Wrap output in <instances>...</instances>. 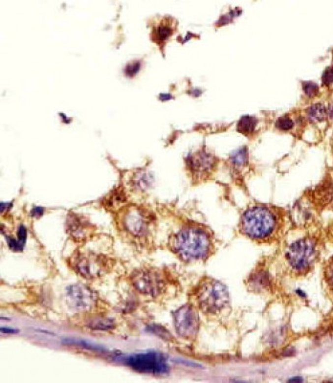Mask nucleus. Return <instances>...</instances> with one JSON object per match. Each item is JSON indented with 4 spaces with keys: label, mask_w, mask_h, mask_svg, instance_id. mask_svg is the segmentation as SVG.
<instances>
[{
    "label": "nucleus",
    "mask_w": 333,
    "mask_h": 383,
    "mask_svg": "<svg viewBox=\"0 0 333 383\" xmlns=\"http://www.w3.org/2000/svg\"><path fill=\"white\" fill-rule=\"evenodd\" d=\"M238 228L242 236L255 243L272 244L281 239L284 214L275 206L252 204L242 214Z\"/></svg>",
    "instance_id": "obj_1"
},
{
    "label": "nucleus",
    "mask_w": 333,
    "mask_h": 383,
    "mask_svg": "<svg viewBox=\"0 0 333 383\" xmlns=\"http://www.w3.org/2000/svg\"><path fill=\"white\" fill-rule=\"evenodd\" d=\"M170 250L185 262L205 261L214 251L209 230L197 223H187L173 234L168 242Z\"/></svg>",
    "instance_id": "obj_2"
},
{
    "label": "nucleus",
    "mask_w": 333,
    "mask_h": 383,
    "mask_svg": "<svg viewBox=\"0 0 333 383\" xmlns=\"http://www.w3.org/2000/svg\"><path fill=\"white\" fill-rule=\"evenodd\" d=\"M321 244L318 238L307 236L289 244L283 254L287 270L294 276H305L320 259Z\"/></svg>",
    "instance_id": "obj_3"
},
{
    "label": "nucleus",
    "mask_w": 333,
    "mask_h": 383,
    "mask_svg": "<svg viewBox=\"0 0 333 383\" xmlns=\"http://www.w3.org/2000/svg\"><path fill=\"white\" fill-rule=\"evenodd\" d=\"M193 295L195 307L205 315L219 316L227 313L231 307L227 287L216 279H201L195 287Z\"/></svg>",
    "instance_id": "obj_4"
},
{
    "label": "nucleus",
    "mask_w": 333,
    "mask_h": 383,
    "mask_svg": "<svg viewBox=\"0 0 333 383\" xmlns=\"http://www.w3.org/2000/svg\"><path fill=\"white\" fill-rule=\"evenodd\" d=\"M131 281L137 291L153 298L162 295L166 291L168 284L164 272L154 267L135 270L131 275Z\"/></svg>",
    "instance_id": "obj_5"
},
{
    "label": "nucleus",
    "mask_w": 333,
    "mask_h": 383,
    "mask_svg": "<svg viewBox=\"0 0 333 383\" xmlns=\"http://www.w3.org/2000/svg\"><path fill=\"white\" fill-rule=\"evenodd\" d=\"M70 261L75 271L88 280L101 277L109 268V260L106 257L90 251L76 252Z\"/></svg>",
    "instance_id": "obj_6"
},
{
    "label": "nucleus",
    "mask_w": 333,
    "mask_h": 383,
    "mask_svg": "<svg viewBox=\"0 0 333 383\" xmlns=\"http://www.w3.org/2000/svg\"><path fill=\"white\" fill-rule=\"evenodd\" d=\"M174 325L178 336L193 341L199 331L200 320L197 308L193 304H186L174 313Z\"/></svg>",
    "instance_id": "obj_7"
},
{
    "label": "nucleus",
    "mask_w": 333,
    "mask_h": 383,
    "mask_svg": "<svg viewBox=\"0 0 333 383\" xmlns=\"http://www.w3.org/2000/svg\"><path fill=\"white\" fill-rule=\"evenodd\" d=\"M125 364L131 369L145 374L163 375L169 371L167 358L157 351L139 352L125 358Z\"/></svg>",
    "instance_id": "obj_8"
},
{
    "label": "nucleus",
    "mask_w": 333,
    "mask_h": 383,
    "mask_svg": "<svg viewBox=\"0 0 333 383\" xmlns=\"http://www.w3.org/2000/svg\"><path fill=\"white\" fill-rule=\"evenodd\" d=\"M186 165L193 181L200 182L213 174L217 165V159L209 152L200 150L189 155L186 158Z\"/></svg>",
    "instance_id": "obj_9"
},
{
    "label": "nucleus",
    "mask_w": 333,
    "mask_h": 383,
    "mask_svg": "<svg viewBox=\"0 0 333 383\" xmlns=\"http://www.w3.org/2000/svg\"><path fill=\"white\" fill-rule=\"evenodd\" d=\"M122 222L125 230L137 238L149 235L153 223L151 213L135 206L128 208L123 213Z\"/></svg>",
    "instance_id": "obj_10"
},
{
    "label": "nucleus",
    "mask_w": 333,
    "mask_h": 383,
    "mask_svg": "<svg viewBox=\"0 0 333 383\" xmlns=\"http://www.w3.org/2000/svg\"><path fill=\"white\" fill-rule=\"evenodd\" d=\"M66 301L73 310L80 313H89L96 309L97 294L84 285H73L66 289Z\"/></svg>",
    "instance_id": "obj_11"
},
{
    "label": "nucleus",
    "mask_w": 333,
    "mask_h": 383,
    "mask_svg": "<svg viewBox=\"0 0 333 383\" xmlns=\"http://www.w3.org/2000/svg\"><path fill=\"white\" fill-rule=\"evenodd\" d=\"M245 285L250 292L259 295L271 294L275 290V279L262 263L251 271L246 278Z\"/></svg>",
    "instance_id": "obj_12"
},
{
    "label": "nucleus",
    "mask_w": 333,
    "mask_h": 383,
    "mask_svg": "<svg viewBox=\"0 0 333 383\" xmlns=\"http://www.w3.org/2000/svg\"><path fill=\"white\" fill-rule=\"evenodd\" d=\"M66 230L76 242H86L94 233L95 226L84 216L71 214L66 221Z\"/></svg>",
    "instance_id": "obj_13"
},
{
    "label": "nucleus",
    "mask_w": 333,
    "mask_h": 383,
    "mask_svg": "<svg viewBox=\"0 0 333 383\" xmlns=\"http://www.w3.org/2000/svg\"><path fill=\"white\" fill-rule=\"evenodd\" d=\"M290 219L297 226H306L313 220V212L304 203L299 202L290 212Z\"/></svg>",
    "instance_id": "obj_14"
},
{
    "label": "nucleus",
    "mask_w": 333,
    "mask_h": 383,
    "mask_svg": "<svg viewBox=\"0 0 333 383\" xmlns=\"http://www.w3.org/2000/svg\"><path fill=\"white\" fill-rule=\"evenodd\" d=\"M230 164L236 174H239L249 163V153L246 147H242L231 154L229 157Z\"/></svg>",
    "instance_id": "obj_15"
},
{
    "label": "nucleus",
    "mask_w": 333,
    "mask_h": 383,
    "mask_svg": "<svg viewBox=\"0 0 333 383\" xmlns=\"http://www.w3.org/2000/svg\"><path fill=\"white\" fill-rule=\"evenodd\" d=\"M318 205L326 207L333 202V183L328 182L317 188L314 194Z\"/></svg>",
    "instance_id": "obj_16"
},
{
    "label": "nucleus",
    "mask_w": 333,
    "mask_h": 383,
    "mask_svg": "<svg viewBox=\"0 0 333 383\" xmlns=\"http://www.w3.org/2000/svg\"><path fill=\"white\" fill-rule=\"evenodd\" d=\"M86 324L93 331H109L115 327V323L111 318L100 315L89 317L86 320Z\"/></svg>",
    "instance_id": "obj_17"
},
{
    "label": "nucleus",
    "mask_w": 333,
    "mask_h": 383,
    "mask_svg": "<svg viewBox=\"0 0 333 383\" xmlns=\"http://www.w3.org/2000/svg\"><path fill=\"white\" fill-rule=\"evenodd\" d=\"M305 114L309 122L314 124L323 122L329 117V107L323 104H314L306 108Z\"/></svg>",
    "instance_id": "obj_18"
},
{
    "label": "nucleus",
    "mask_w": 333,
    "mask_h": 383,
    "mask_svg": "<svg viewBox=\"0 0 333 383\" xmlns=\"http://www.w3.org/2000/svg\"><path fill=\"white\" fill-rule=\"evenodd\" d=\"M258 124L259 120L256 117L251 115H244L237 124V130L245 136H249L255 132Z\"/></svg>",
    "instance_id": "obj_19"
},
{
    "label": "nucleus",
    "mask_w": 333,
    "mask_h": 383,
    "mask_svg": "<svg viewBox=\"0 0 333 383\" xmlns=\"http://www.w3.org/2000/svg\"><path fill=\"white\" fill-rule=\"evenodd\" d=\"M174 34V29L173 26L169 23H161L159 24L156 28H154L152 32V39L157 43H165L172 35Z\"/></svg>",
    "instance_id": "obj_20"
},
{
    "label": "nucleus",
    "mask_w": 333,
    "mask_h": 383,
    "mask_svg": "<svg viewBox=\"0 0 333 383\" xmlns=\"http://www.w3.org/2000/svg\"><path fill=\"white\" fill-rule=\"evenodd\" d=\"M152 182H153V178L148 173H145V172L137 174V176H135L134 181H133L134 186L142 191L149 189L151 186Z\"/></svg>",
    "instance_id": "obj_21"
},
{
    "label": "nucleus",
    "mask_w": 333,
    "mask_h": 383,
    "mask_svg": "<svg viewBox=\"0 0 333 383\" xmlns=\"http://www.w3.org/2000/svg\"><path fill=\"white\" fill-rule=\"evenodd\" d=\"M295 126L294 120L289 115H283L279 117L275 122V128L281 131H289Z\"/></svg>",
    "instance_id": "obj_22"
},
{
    "label": "nucleus",
    "mask_w": 333,
    "mask_h": 383,
    "mask_svg": "<svg viewBox=\"0 0 333 383\" xmlns=\"http://www.w3.org/2000/svg\"><path fill=\"white\" fill-rule=\"evenodd\" d=\"M324 279L329 290L333 295V257L330 259L324 268Z\"/></svg>",
    "instance_id": "obj_23"
},
{
    "label": "nucleus",
    "mask_w": 333,
    "mask_h": 383,
    "mask_svg": "<svg viewBox=\"0 0 333 383\" xmlns=\"http://www.w3.org/2000/svg\"><path fill=\"white\" fill-rule=\"evenodd\" d=\"M302 88L303 93L308 98H314L319 93V87L318 85L313 82H303Z\"/></svg>",
    "instance_id": "obj_24"
},
{
    "label": "nucleus",
    "mask_w": 333,
    "mask_h": 383,
    "mask_svg": "<svg viewBox=\"0 0 333 383\" xmlns=\"http://www.w3.org/2000/svg\"><path fill=\"white\" fill-rule=\"evenodd\" d=\"M141 66H142V63L141 61H133V62H130L128 63L124 69H123V73L126 77L128 78H132L134 77L141 69Z\"/></svg>",
    "instance_id": "obj_25"
},
{
    "label": "nucleus",
    "mask_w": 333,
    "mask_h": 383,
    "mask_svg": "<svg viewBox=\"0 0 333 383\" xmlns=\"http://www.w3.org/2000/svg\"><path fill=\"white\" fill-rule=\"evenodd\" d=\"M322 84L325 87H331L333 85V67L329 66L322 75Z\"/></svg>",
    "instance_id": "obj_26"
},
{
    "label": "nucleus",
    "mask_w": 333,
    "mask_h": 383,
    "mask_svg": "<svg viewBox=\"0 0 333 383\" xmlns=\"http://www.w3.org/2000/svg\"><path fill=\"white\" fill-rule=\"evenodd\" d=\"M150 329H151L150 331H151V332H153V333H155V334H157L159 336H161L162 338H165V339L167 338V339H168V335L171 336V334H170L169 332H167L165 329H162V328L159 327V326H151ZM171 337H172V336H171Z\"/></svg>",
    "instance_id": "obj_27"
},
{
    "label": "nucleus",
    "mask_w": 333,
    "mask_h": 383,
    "mask_svg": "<svg viewBox=\"0 0 333 383\" xmlns=\"http://www.w3.org/2000/svg\"><path fill=\"white\" fill-rule=\"evenodd\" d=\"M18 242L24 245L25 241H26V238H27V230L23 225H20L19 228H18Z\"/></svg>",
    "instance_id": "obj_28"
},
{
    "label": "nucleus",
    "mask_w": 333,
    "mask_h": 383,
    "mask_svg": "<svg viewBox=\"0 0 333 383\" xmlns=\"http://www.w3.org/2000/svg\"><path fill=\"white\" fill-rule=\"evenodd\" d=\"M44 213V209L41 208V207H35L34 209L31 211V216L32 217H40L41 215H43Z\"/></svg>",
    "instance_id": "obj_29"
},
{
    "label": "nucleus",
    "mask_w": 333,
    "mask_h": 383,
    "mask_svg": "<svg viewBox=\"0 0 333 383\" xmlns=\"http://www.w3.org/2000/svg\"><path fill=\"white\" fill-rule=\"evenodd\" d=\"M159 99L161 101H168V100L174 99V96L172 94H170V93H161L159 95Z\"/></svg>",
    "instance_id": "obj_30"
},
{
    "label": "nucleus",
    "mask_w": 333,
    "mask_h": 383,
    "mask_svg": "<svg viewBox=\"0 0 333 383\" xmlns=\"http://www.w3.org/2000/svg\"><path fill=\"white\" fill-rule=\"evenodd\" d=\"M1 331H5V332H15L14 330H12V329H6V328H2Z\"/></svg>",
    "instance_id": "obj_31"
},
{
    "label": "nucleus",
    "mask_w": 333,
    "mask_h": 383,
    "mask_svg": "<svg viewBox=\"0 0 333 383\" xmlns=\"http://www.w3.org/2000/svg\"><path fill=\"white\" fill-rule=\"evenodd\" d=\"M331 234H332V237L333 238V225H332V228H331Z\"/></svg>",
    "instance_id": "obj_32"
}]
</instances>
